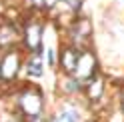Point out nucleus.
<instances>
[{
  "label": "nucleus",
  "mask_w": 124,
  "mask_h": 122,
  "mask_svg": "<svg viewBox=\"0 0 124 122\" xmlns=\"http://www.w3.org/2000/svg\"><path fill=\"white\" fill-rule=\"evenodd\" d=\"M42 34H44V24H42L40 20L28 18L24 22V28H22V40H24V46L30 52H34V54H40Z\"/></svg>",
  "instance_id": "nucleus-1"
},
{
  "label": "nucleus",
  "mask_w": 124,
  "mask_h": 122,
  "mask_svg": "<svg viewBox=\"0 0 124 122\" xmlns=\"http://www.w3.org/2000/svg\"><path fill=\"white\" fill-rule=\"evenodd\" d=\"M42 102H44L42 92L36 86H30V90H26V92L22 94V98H20V108L24 110L28 116H38L40 110H42Z\"/></svg>",
  "instance_id": "nucleus-2"
},
{
  "label": "nucleus",
  "mask_w": 124,
  "mask_h": 122,
  "mask_svg": "<svg viewBox=\"0 0 124 122\" xmlns=\"http://www.w3.org/2000/svg\"><path fill=\"white\" fill-rule=\"evenodd\" d=\"M18 38H22V30L14 22H0V48L10 50L12 46H16Z\"/></svg>",
  "instance_id": "nucleus-3"
},
{
  "label": "nucleus",
  "mask_w": 124,
  "mask_h": 122,
  "mask_svg": "<svg viewBox=\"0 0 124 122\" xmlns=\"http://www.w3.org/2000/svg\"><path fill=\"white\" fill-rule=\"evenodd\" d=\"M96 70V58L92 52H80L78 60H76V78H90L92 72Z\"/></svg>",
  "instance_id": "nucleus-4"
},
{
  "label": "nucleus",
  "mask_w": 124,
  "mask_h": 122,
  "mask_svg": "<svg viewBox=\"0 0 124 122\" xmlns=\"http://www.w3.org/2000/svg\"><path fill=\"white\" fill-rule=\"evenodd\" d=\"M18 64H20L18 52H14L10 48L2 56V60H0V76H2V78H14V74H16V70H18Z\"/></svg>",
  "instance_id": "nucleus-5"
},
{
  "label": "nucleus",
  "mask_w": 124,
  "mask_h": 122,
  "mask_svg": "<svg viewBox=\"0 0 124 122\" xmlns=\"http://www.w3.org/2000/svg\"><path fill=\"white\" fill-rule=\"evenodd\" d=\"M78 54H80V50H76L74 46H68L64 50V54H62V66H64V70L66 72H74V68H76V60H78Z\"/></svg>",
  "instance_id": "nucleus-6"
},
{
  "label": "nucleus",
  "mask_w": 124,
  "mask_h": 122,
  "mask_svg": "<svg viewBox=\"0 0 124 122\" xmlns=\"http://www.w3.org/2000/svg\"><path fill=\"white\" fill-rule=\"evenodd\" d=\"M26 70H28V74L36 76V78H40V76H42L44 68H42V58H40V54H34V56H30V58H28V62H26Z\"/></svg>",
  "instance_id": "nucleus-7"
},
{
  "label": "nucleus",
  "mask_w": 124,
  "mask_h": 122,
  "mask_svg": "<svg viewBox=\"0 0 124 122\" xmlns=\"http://www.w3.org/2000/svg\"><path fill=\"white\" fill-rule=\"evenodd\" d=\"M52 122H80V114L76 110H72V108H66V110L58 112V116Z\"/></svg>",
  "instance_id": "nucleus-8"
},
{
  "label": "nucleus",
  "mask_w": 124,
  "mask_h": 122,
  "mask_svg": "<svg viewBox=\"0 0 124 122\" xmlns=\"http://www.w3.org/2000/svg\"><path fill=\"white\" fill-rule=\"evenodd\" d=\"M62 4H64L72 14H78L80 6H82V0H62Z\"/></svg>",
  "instance_id": "nucleus-9"
},
{
  "label": "nucleus",
  "mask_w": 124,
  "mask_h": 122,
  "mask_svg": "<svg viewBox=\"0 0 124 122\" xmlns=\"http://www.w3.org/2000/svg\"><path fill=\"white\" fill-rule=\"evenodd\" d=\"M62 2V0H44V4H42V10H46V12H52L56 6Z\"/></svg>",
  "instance_id": "nucleus-10"
},
{
  "label": "nucleus",
  "mask_w": 124,
  "mask_h": 122,
  "mask_svg": "<svg viewBox=\"0 0 124 122\" xmlns=\"http://www.w3.org/2000/svg\"><path fill=\"white\" fill-rule=\"evenodd\" d=\"M26 4H28V8L42 10V4H44V0H26Z\"/></svg>",
  "instance_id": "nucleus-11"
}]
</instances>
